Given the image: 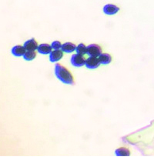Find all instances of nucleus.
<instances>
[{
    "label": "nucleus",
    "instance_id": "nucleus-5",
    "mask_svg": "<svg viewBox=\"0 0 154 157\" xmlns=\"http://www.w3.org/2000/svg\"><path fill=\"white\" fill-rule=\"evenodd\" d=\"M119 11H120V8L117 6L113 5V4H107V5L104 6L103 7V13L106 15H109V16L117 14Z\"/></svg>",
    "mask_w": 154,
    "mask_h": 157
},
{
    "label": "nucleus",
    "instance_id": "nucleus-4",
    "mask_svg": "<svg viewBox=\"0 0 154 157\" xmlns=\"http://www.w3.org/2000/svg\"><path fill=\"white\" fill-rule=\"evenodd\" d=\"M100 64L101 63L99 58H97L96 56H90L87 59L85 66L90 69H95L99 67Z\"/></svg>",
    "mask_w": 154,
    "mask_h": 157
},
{
    "label": "nucleus",
    "instance_id": "nucleus-9",
    "mask_svg": "<svg viewBox=\"0 0 154 157\" xmlns=\"http://www.w3.org/2000/svg\"><path fill=\"white\" fill-rule=\"evenodd\" d=\"M52 47L50 45L47 44V43H43L39 46L38 47V52L40 54H43V55H47V54H50L52 52Z\"/></svg>",
    "mask_w": 154,
    "mask_h": 157
},
{
    "label": "nucleus",
    "instance_id": "nucleus-2",
    "mask_svg": "<svg viewBox=\"0 0 154 157\" xmlns=\"http://www.w3.org/2000/svg\"><path fill=\"white\" fill-rule=\"evenodd\" d=\"M71 63L73 66L75 67H81V66L86 65V62L87 59L84 58L83 55H81V54H73L72 56L70 59Z\"/></svg>",
    "mask_w": 154,
    "mask_h": 157
},
{
    "label": "nucleus",
    "instance_id": "nucleus-7",
    "mask_svg": "<svg viewBox=\"0 0 154 157\" xmlns=\"http://www.w3.org/2000/svg\"><path fill=\"white\" fill-rule=\"evenodd\" d=\"M23 46L25 47V50L29 51V50H36V49H38V47H39V45H38V43L36 41L35 39H29L24 43Z\"/></svg>",
    "mask_w": 154,
    "mask_h": 157
},
{
    "label": "nucleus",
    "instance_id": "nucleus-1",
    "mask_svg": "<svg viewBox=\"0 0 154 157\" xmlns=\"http://www.w3.org/2000/svg\"><path fill=\"white\" fill-rule=\"evenodd\" d=\"M55 75L62 82L68 85H74V77L69 69L60 63H56L55 66Z\"/></svg>",
    "mask_w": 154,
    "mask_h": 157
},
{
    "label": "nucleus",
    "instance_id": "nucleus-11",
    "mask_svg": "<svg viewBox=\"0 0 154 157\" xmlns=\"http://www.w3.org/2000/svg\"><path fill=\"white\" fill-rule=\"evenodd\" d=\"M115 154H116L117 156H129L130 155V151L126 147H120L116 149Z\"/></svg>",
    "mask_w": 154,
    "mask_h": 157
},
{
    "label": "nucleus",
    "instance_id": "nucleus-3",
    "mask_svg": "<svg viewBox=\"0 0 154 157\" xmlns=\"http://www.w3.org/2000/svg\"><path fill=\"white\" fill-rule=\"evenodd\" d=\"M90 56L99 57L102 54V48L97 44H91L87 46V53Z\"/></svg>",
    "mask_w": 154,
    "mask_h": 157
},
{
    "label": "nucleus",
    "instance_id": "nucleus-13",
    "mask_svg": "<svg viewBox=\"0 0 154 157\" xmlns=\"http://www.w3.org/2000/svg\"><path fill=\"white\" fill-rule=\"evenodd\" d=\"M36 56V52L35 50H29L25 52V53L24 54L23 58L24 59L26 60V61H32V60L34 59Z\"/></svg>",
    "mask_w": 154,
    "mask_h": 157
},
{
    "label": "nucleus",
    "instance_id": "nucleus-6",
    "mask_svg": "<svg viewBox=\"0 0 154 157\" xmlns=\"http://www.w3.org/2000/svg\"><path fill=\"white\" fill-rule=\"evenodd\" d=\"M63 57V51L60 49H54L49 55V61L51 63H56L61 59Z\"/></svg>",
    "mask_w": 154,
    "mask_h": 157
},
{
    "label": "nucleus",
    "instance_id": "nucleus-10",
    "mask_svg": "<svg viewBox=\"0 0 154 157\" xmlns=\"http://www.w3.org/2000/svg\"><path fill=\"white\" fill-rule=\"evenodd\" d=\"M76 47L77 46L74 43L67 42V43H65L64 44H63L61 49L63 52H66V53H70V52L75 51L76 49Z\"/></svg>",
    "mask_w": 154,
    "mask_h": 157
},
{
    "label": "nucleus",
    "instance_id": "nucleus-15",
    "mask_svg": "<svg viewBox=\"0 0 154 157\" xmlns=\"http://www.w3.org/2000/svg\"><path fill=\"white\" fill-rule=\"evenodd\" d=\"M51 46H52V49H61L63 45H62V43H60V41H54V42H52V44H51Z\"/></svg>",
    "mask_w": 154,
    "mask_h": 157
},
{
    "label": "nucleus",
    "instance_id": "nucleus-12",
    "mask_svg": "<svg viewBox=\"0 0 154 157\" xmlns=\"http://www.w3.org/2000/svg\"><path fill=\"white\" fill-rule=\"evenodd\" d=\"M99 59L101 64H110L112 61V56L109 53H102L99 56Z\"/></svg>",
    "mask_w": 154,
    "mask_h": 157
},
{
    "label": "nucleus",
    "instance_id": "nucleus-8",
    "mask_svg": "<svg viewBox=\"0 0 154 157\" xmlns=\"http://www.w3.org/2000/svg\"><path fill=\"white\" fill-rule=\"evenodd\" d=\"M11 52H12V54H13L14 56L21 57V56H23L24 54H25V52H26V50H25L24 46H20V45H17V46H15L12 49Z\"/></svg>",
    "mask_w": 154,
    "mask_h": 157
},
{
    "label": "nucleus",
    "instance_id": "nucleus-14",
    "mask_svg": "<svg viewBox=\"0 0 154 157\" xmlns=\"http://www.w3.org/2000/svg\"><path fill=\"white\" fill-rule=\"evenodd\" d=\"M75 51H76V53L84 55V54L87 53V46H86L85 44H83V43H80L76 47Z\"/></svg>",
    "mask_w": 154,
    "mask_h": 157
}]
</instances>
